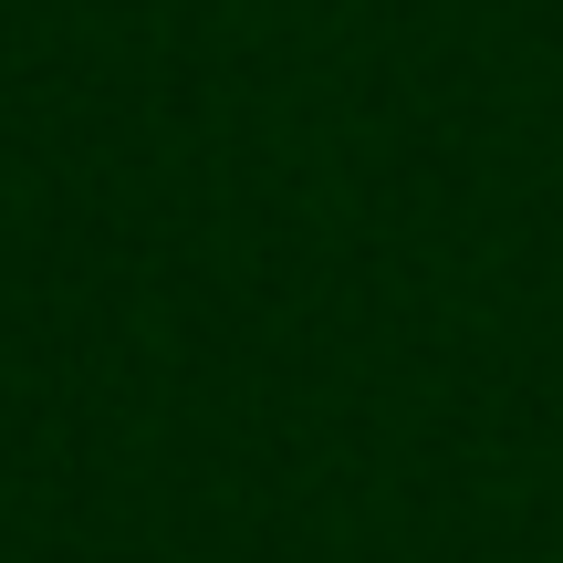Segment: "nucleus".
Wrapping results in <instances>:
<instances>
[]
</instances>
